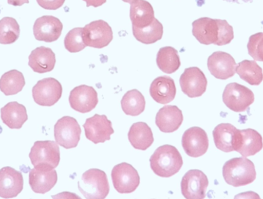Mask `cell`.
I'll return each mask as SVG.
<instances>
[{
	"label": "cell",
	"instance_id": "cb8c5ba5",
	"mask_svg": "<svg viewBox=\"0 0 263 199\" xmlns=\"http://www.w3.org/2000/svg\"><path fill=\"white\" fill-rule=\"evenodd\" d=\"M1 119L10 129H21L28 120L26 106L18 102H9L1 108Z\"/></svg>",
	"mask_w": 263,
	"mask_h": 199
},
{
	"label": "cell",
	"instance_id": "7c38bea8",
	"mask_svg": "<svg viewBox=\"0 0 263 199\" xmlns=\"http://www.w3.org/2000/svg\"><path fill=\"white\" fill-rule=\"evenodd\" d=\"M83 128L86 138L94 144L103 143L110 140L111 135L114 134L112 122L106 115L95 114L93 117L86 119Z\"/></svg>",
	"mask_w": 263,
	"mask_h": 199
},
{
	"label": "cell",
	"instance_id": "52a82bcc",
	"mask_svg": "<svg viewBox=\"0 0 263 199\" xmlns=\"http://www.w3.org/2000/svg\"><path fill=\"white\" fill-rule=\"evenodd\" d=\"M226 106L236 113L244 112L255 100L253 92L238 83H231L226 87L222 95Z\"/></svg>",
	"mask_w": 263,
	"mask_h": 199
},
{
	"label": "cell",
	"instance_id": "4dcf8cb0",
	"mask_svg": "<svg viewBox=\"0 0 263 199\" xmlns=\"http://www.w3.org/2000/svg\"><path fill=\"white\" fill-rule=\"evenodd\" d=\"M133 33L136 40L145 45L153 44L159 41L163 35V26L155 18L149 26L144 28L133 26Z\"/></svg>",
	"mask_w": 263,
	"mask_h": 199
},
{
	"label": "cell",
	"instance_id": "9a60e30c",
	"mask_svg": "<svg viewBox=\"0 0 263 199\" xmlns=\"http://www.w3.org/2000/svg\"><path fill=\"white\" fill-rule=\"evenodd\" d=\"M57 180V171L49 166L39 165L29 172V185L35 193H47L55 186Z\"/></svg>",
	"mask_w": 263,
	"mask_h": 199
},
{
	"label": "cell",
	"instance_id": "9c48e42d",
	"mask_svg": "<svg viewBox=\"0 0 263 199\" xmlns=\"http://www.w3.org/2000/svg\"><path fill=\"white\" fill-rule=\"evenodd\" d=\"M83 37L86 46L103 49L114 39V32L106 21L97 20L83 28Z\"/></svg>",
	"mask_w": 263,
	"mask_h": 199
},
{
	"label": "cell",
	"instance_id": "e575fe53",
	"mask_svg": "<svg viewBox=\"0 0 263 199\" xmlns=\"http://www.w3.org/2000/svg\"><path fill=\"white\" fill-rule=\"evenodd\" d=\"M249 55L255 61H263V32L251 35L247 45Z\"/></svg>",
	"mask_w": 263,
	"mask_h": 199
},
{
	"label": "cell",
	"instance_id": "8d00e7d4",
	"mask_svg": "<svg viewBox=\"0 0 263 199\" xmlns=\"http://www.w3.org/2000/svg\"><path fill=\"white\" fill-rule=\"evenodd\" d=\"M52 199H82L81 197L79 196L73 192H63L57 195H52Z\"/></svg>",
	"mask_w": 263,
	"mask_h": 199
},
{
	"label": "cell",
	"instance_id": "83f0119b",
	"mask_svg": "<svg viewBox=\"0 0 263 199\" xmlns=\"http://www.w3.org/2000/svg\"><path fill=\"white\" fill-rule=\"evenodd\" d=\"M156 64L164 73L168 75L174 73L181 66L178 51L170 46L159 49L156 57Z\"/></svg>",
	"mask_w": 263,
	"mask_h": 199
},
{
	"label": "cell",
	"instance_id": "7a4b0ae2",
	"mask_svg": "<svg viewBox=\"0 0 263 199\" xmlns=\"http://www.w3.org/2000/svg\"><path fill=\"white\" fill-rule=\"evenodd\" d=\"M149 162L153 172L163 178L176 175L183 165L180 152L172 145H163L157 148L150 157Z\"/></svg>",
	"mask_w": 263,
	"mask_h": 199
},
{
	"label": "cell",
	"instance_id": "30bf717a",
	"mask_svg": "<svg viewBox=\"0 0 263 199\" xmlns=\"http://www.w3.org/2000/svg\"><path fill=\"white\" fill-rule=\"evenodd\" d=\"M63 95V87L55 78L40 80L32 87V98L37 104L52 106L57 103Z\"/></svg>",
	"mask_w": 263,
	"mask_h": 199
},
{
	"label": "cell",
	"instance_id": "e0dca14e",
	"mask_svg": "<svg viewBox=\"0 0 263 199\" xmlns=\"http://www.w3.org/2000/svg\"><path fill=\"white\" fill-rule=\"evenodd\" d=\"M209 71L215 78L227 80L236 75V63L231 55L223 52H216L210 55L207 61Z\"/></svg>",
	"mask_w": 263,
	"mask_h": 199
},
{
	"label": "cell",
	"instance_id": "ffe728a7",
	"mask_svg": "<svg viewBox=\"0 0 263 199\" xmlns=\"http://www.w3.org/2000/svg\"><path fill=\"white\" fill-rule=\"evenodd\" d=\"M213 135L215 145L219 150L225 152L236 151L240 132L233 125L221 123L215 128Z\"/></svg>",
	"mask_w": 263,
	"mask_h": 199
},
{
	"label": "cell",
	"instance_id": "484cf974",
	"mask_svg": "<svg viewBox=\"0 0 263 199\" xmlns=\"http://www.w3.org/2000/svg\"><path fill=\"white\" fill-rule=\"evenodd\" d=\"M128 138L135 149L142 151L146 150L154 142L151 128L144 122H138L132 125Z\"/></svg>",
	"mask_w": 263,
	"mask_h": 199
},
{
	"label": "cell",
	"instance_id": "8fae6325",
	"mask_svg": "<svg viewBox=\"0 0 263 199\" xmlns=\"http://www.w3.org/2000/svg\"><path fill=\"white\" fill-rule=\"evenodd\" d=\"M209 180L203 172L191 169L182 177L181 192L186 199H204L206 196Z\"/></svg>",
	"mask_w": 263,
	"mask_h": 199
},
{
	"label": "cell",
	"instance_id": "4fadbf2b",
	"mask_svg": "<svg viewBox=\"0 0 263 199\" xmlns=\"http://www.w3.org/2000/svg\"><path fill=\"white\" fill-rule=\"evenodd\" d=\"M182 92L189 98H199L202 96L207 87V79L203 72L197 67L185 69L179 79Z\"/></svg>",
	"mask_w": 263,
	"mask_h": 199
},
{
	"label": "cell",
	"instance_id": "4316f807",
	"mask_svg": "<svg viewBox=\"0 0 263 199\" xmlns=\"http://www.w3.org/2000/svg\"><path fill=\"white\" fill-rule=\"evenodd\" d=\"M153 6L145 0H136L131 3L130 19L133 26L144 28L149 26L155 19Z\"/></svg>",
	"mask_w": 263,
	"mask_h": 199
},
{
	"label": "cell",
	"instance_id": "1f68e13d",
	"mask_svg": "<svg viewBox=\"0 0 263 199\" xmlns=\"http://www.w3.org/2000/svg\"><path fill=\"white\" fill-rule=\"evenodd\" d=\"M121 106L126 115L136 117L145 110V98L136 89L129 91L121 100Z\"/></svg>",
	"mask_w": 263,
	"mask_h": 199
},
{
	"label": "cell",
	"instance_id": "d6986e66",
	"mask_svg": "<svg viewBox=\"0 0 263 199\" xmlns=\"http://www.w3.org/2000/svg\"><path fill=\"white\" fill-rule=\"evenodd\" d=\"M24 186L23 176L20 171L6 166L0 169V197L5 199L15 198L21 193Z\"/></svg>",
	"mask_w": 263,
	"mask_h": 199
},
{
	"label": "cell",
	"instance_id": "f546056e",
	"mask_svg": "<svg viewBox=\"0 0 263 199\" xmlns=\"http://www.w3.org/2000/svg\"><path fill=\"white\" fill-rule=\"evenodd\" d=\"M26 84L23 73L17 70L6 72L0 78V91L6 96L15 95L22 92Z\"/></svg>",
	"mask_w": 263,
	"mask_h": 199
},
{
	"label": "cell",
	"instance_id": "5b68a950",
	"mask_svg": "<svg viewBox=\"0 0 263 199\" xmlns=\"http://www.w3.org/2000/svg\"><path fill=\"white\" fill-rule=\"evenodd\" d=\"M81 132V127L77 120L69 116L62 117L54 126L55 142L66 149L78 146Z\"/></svg>",
	"mask_w": 263,
	"mask_h": 199
},
{
	"label": "cell",
	"instance_id": "d590c367",
	"mask_svg": "<svg viewBox=\"0 0 263 199\" xmlns=\"http://www.w3.org/2000/svg\"><path fill=\"white\" fill-rule=\"evenodd\" d=\"M66 0H36L39 6L47 10H57L64 4Z\"/></svg>",
	"mask_w": 263,
	"mask_h": 199
},
{
	"label": "cell",
	"instance_id": "d6a6232c",
	"mask_svg": "<svg viewBox=\"0 0 263 199\" xmlns=\"http://www.w3.org/2000/svg\"><path fill=\"white\" fill-rule=\"evenodd\" d=\"M20 25L12 17H4L0 20V44L10 45L20 38Z\"/></svg>",
	"mask_w": 263,
	"mask_h": 199
},
{
	"label": "cell",
	"instance_id": "b9f144b4",
	"mask_svg": "<svg viewBox=\"0 0 263 199\" xmlns=\"http://www.w3.org/2000/svg\"><path fill=\"white\" fill-rule=\"evenodd\" d=\"M123 2H125V3H133V2L136 1V0H123Z\"/></svg>",
	"mask_w": 263,
	"mask_h": 199
},
{
	"label": "cell",
	"instance_id": "d4e9b609",
	"mask_svg": "<svg viewBox=\"0 0 263 199\" xmlns=\"http://www.w3.org/2000/svg\"><path fill=\"white\" fill-rule=\"evenodd\" d=\"M239 132L240 137L236 152H239L242 157H252L262 150V137L257 131L247 129L239 130Z\"/></svg>",
	"mask_w": 263,
	"mask_h": 199
},
{
	"label": "cell",
	"instance_id": "7402d4cb",
	"mask_svg": "<svg viewBox=\"0 0 263 199\" xmlns=\"http://www.w3.org/2000/svg\"><path fill=\"white\" fill-rule=\"evenodd\" d=\"M152 98L160 104H167L175 99L176 87L174 80L168 76L158 77L150 85Z\"/></svg>",
	"mask_w": 263,
	"mask_h": 199
},
{
	"label": "cell",
	"instance_id": "5bb4252c",
	"mask_svg": "<svg viewBox=\"0 0 263 199\" xmlns=\"http://www.w3.org/2000/svg\"><path fill=\"white\" fill-rule=\"evenodd\" d=\"M209 144L208 135L204 129L198 126L190 128L182 135V148L189 157H202L208 150Z\"/></svg>",
	"mask_w": 263,
	"mask_h": 199
},
{
	"label": "cell",
	"instance_id": "836d02e7",
	"mask_svg": "<svg viewBox=\"0 0 263 199\" xmlns=\"http://www.w3.org/2000/svg\"><path fill=\"white\" fill-rule=\"evenodd\" d=\"M64 46L71 53L81 52L86 47L83 37V28H75L68 32L65 37Z\"/></svg>",
	"mask_w": 263,
	"mask_h": 199
},
{
	"label": "cell",
	"instance_id": "44dd1931",
	"mask_svg": "<svg viewBox=\"0 0 263 199\" xmlns=\"http://www.w3.org/2000/svg\"><path fill=\"white\" fill-rule=\"evenodd\" d=\"M183 122L182 110L178 106L168 105L159 109L156 114V124L162 132L177 130Z\"/></svg>",
	"mask_w": 263,
	"mask_h": 199
},
{
	"label": "cell",
	"instance_id": "3957f363",
	"mask_svg": "<svg viewBox=\"0 0 263 199\" xmlns=\"http://www.w3.org/2000/svg\"><path fill=\"white\" fill-rule=\"evenodd\" d=\"M222 175L227 184L233 187H241L251 184L256 180L254 163L246 157L233 158L224 164Z\"/></svg>",
	"mask_w": 263,
	"mask_h": 199
},
{
	"label": "cell",
	"instance_id": "2e32d148",
	"mask_svg": "<svg viewBox=\"0 0 263 199\" xmlns=\"http://www.w3.org/2000/svg\"><path fill=\"white\" fill-rule=\"evenodd\" d=\"M63 25L58 18L52 15H44L35 20L33 26V34L35 39L50 43L59 39Z\"/></svg>",
	"mask_w": 263,
	"mask_h": 199
},
{
	"label": "cell",
	"instance_id": "ac0fdd59",
	"mask_svg": "<svg viewBox=\"0 0 263 199\" xmlns=\"http://www.w3.org/2000/svg\"><path fill=\"white\" fill-rule=\"evenodd\" d=\"M71 107L77 112L86 114L98 104V94L90 86L80 85L72 89L69 98Z\"/></svg>",
	"mask_w": 263,
	"mask_h": 199
},
{
	"label": "cell",
	"instance_id": "60d3db41",
	"mask_svg": "<svg viewBox=\"0 0 263 199\" xmlns=\"http://www.w3.org/2000/svg\"><path fill=\"white\" fill-rule=\"evenodd\" d=\"M227 2H232V3H239L240 1L244 2V3H249V2H252L253 0H225Z\"/></svg>",
	"mask_w": 263,
	"mask_h": 199
},
{
	"label": "cell",
	"instance_id": "ba28073f",
	"mask_svg": "<svg viewBox=\"0 0 263 199\" xmlns=\"http://www.w3.org/2000/svg\"><path fill=\"white\" fill-rule=\"evenodd\" d=\"M111 176L114 188L120 194L135 192L140 183L137 170L127 163H120L114 166Z\"/></svg>",
	"mask_w": 263,
	"mask_h": 199
},
{
	"label": "cell",
	"instance_id": "74e56055",
	"mask_svg": "<svg viewBox=\"0 0 263 199\" xmlns=\"http://www.w3.org/2000/svg\"><path fill=\"white\" fill-rule=\"evenodd\" d=\"M234 199H261V198L256 192H247L238 194L234 197Z\"/></svg>",
	"mask_w": 263,
	"mask_h": 199
},
{
	"label": "cell",
	"instance_id": "f1b7e54d",
	"mask_svg": "<svg viewBox=\"0 0 263 199\" xmlns=\"http://www.w3.org/2000/svg\"><path fill=\"white\" fill-rule=\"evenodd\" d=\"M236 73L241 79L250 85L258 86L262 82L263 72L262 68L256 61L244 60L236 66Z\"/></svg>",
	"mask_w": 263,
	"mask_h": 199
},
{
	"label": "cell",
	"instance_id": "f35d334b",
	"mask_svg": "<svg viewBox=\"0 0 263 199\" xmlns=\"http://www.w3.org/2000/svg\"><path fill=\"white\" fill-rule=\"evenodd\" d=\"M83 1L86 2L87 7L89 6L99 7L106 3V0H83Z\"/></svg>",
	"mask_w": 263,
	"mask_h": 199
},
{
	"label": "cell",
	"instance_id": "6da1fadb",
	"mask_svg": "<svg viewBox=\"0 0 263 199\" xmlns=\"http://www.w3.org/2000/svg\"><path fill=\"white\" fill-rule=\"evenodd\" d=\"M193 36L201 44L218 46L230 44L234 38L233 28L226 20L203 17L193 23Z\"/></svg>",
	"mask_w": 263,
	"mask_h": 199
},
{
	"label": "cell",
	"instance_id": "603a6c76",
	"mask_svg": "<svg viewBox=\"0 0 263 199\" xmlns=\"http://www.w3.org/2000/svg\"><path fill=\"white\" fill-rule=\"evenodd\" d=\"M55 55L49 48H36L29 56V66L34 72L39 74L52 72L55 68Z\"/></svg>",
	"mask_w": 263,
	"mask_h": 199
},
{
	"label": "cell",
	"instance_id": "8992f818",
	"mask_svg": "<svg viewBox=\"0 0 263 199\" xmlns=\"http://www.w3.org/2000/svg\"><path fill=\"white\" fill-rule=\"evenodd\" d=\"M29 159L34 166L43 165L55 169L60 162L58 143L52 140L35 142L31 148Z\"/></svg>",
	"mask_w": 263,
	"mask_h": 199
},
{
	"label": "cell",
	"instance_id": "277c9868",
	"mask_svg": "<svg viewBox=\"0 0 263 199\" xmlns=\"http://www.w3.org/2000/svg\"><path fill=\"white\" fill-rule=\"evenodd\" d=\"M78 188L86 199H105L110 190L106 172L99 169L85 172L78 183Z\"/></svg>",
	"mask_w": 263,
	"mask_h": 199
},
{
	"label": "cell",
	"instance_id": "ab89813d",
	"mask_svg": "<svg viewBox=\"0 0 263 199\" xmlns=\"http://www.w3.org/2000/svg\"><path fill=\"white\" fill-rule=\"evenodd\" d=\"M8 4L12 5L13 6H21L24 4H28L29 0H7Z\"/></svg>",
	"mask_w": 263,
	"mask_h": 199
}]
</instances>
